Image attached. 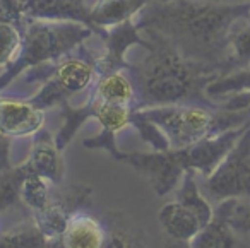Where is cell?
I'll list each match as a JSON object with an SVG mask.
<instances>
[{
    "label": "cell",
    "mask_w": 250,
    "mask_h": 248,
    "mask_svg": "<svg viewBox=\"0 0 250 248\" xmlns=\"http://www.w3.org/2000/svg\"><path fill=\"white\" fill-rule=\"evenodd\" d=\"M22 43V31L11 22H0V67H7L18 57Z\"/></svg>",
    "instance_id": "obj_25"
},
{
    "label": "cell",
    "mask_w": 250,
    "mask_h": 248,
    "mask_svg": "<svg viewBox=\"0 0 250 248\" xmlns=\"http://www.w3.org/2000/svg\"><path fill=\"white\" fill-rule=\"evenodd\" d=\"M202 193L216 204L233 197H250V125L218 168L204 178Z\"/></svg>",
    "instance_id": "obj_7"
},
{
    "label": "cell",
    "mask_w": 250,
    "mask_h": 248,
    "mask_svg": "<svg viewBox=\"0 0 250 248\" xmlns=\"http://www.w3.org/2000/svg\"><path fill=\"white\" fill-rule=\"evenodd\" d=\"M0 248H48V240L29 214L26 221L0 234Z\"/></svg>",
    "instance_id": "obj_19"
},
{
    "label": "cell",
    "mask_w": 250,
    "mask_h": 248,
    "mask_svg": "<svg viewBox=\"0 0 250 248\" xmlns=\"http://www.w3.org/2000/svg\"><path fill=\"white\" fill-rule=\"evenodd\" d=\"M247 14L250 2L149 0L134 22L139 29L160 33L187 59L214 65L226 74L229 33Z\"/></svg>",
    "instance_id": "obj_1"
},
{
    "label": "cell",
    "mask_w": 250,
    "mask_h": 248,
    "mask_svg": "<svg viewBox=\"0 0 250 248\" xmlns=\"http://www.w3.org/2000/svg\"><path fill=\"white\" fill-rule=\"evenodd\" d=\"M218 209L236 234H250V197L226 199L218 204Z\"/></svg>",
    "instance_id": "obj_24"
},
{
    "label": "cell",
    "mask_w": 250,
    "mask_h": 248,
    "mask_svg": "<svg viewBox=\"0 0 250 248\" xmlns=\"http://www.w3.org/2000/svg\"><path fill=\"white\" fill-rule=\"evenodd\" d=\"M12 141L14 139L11 135L4 134V132L0 130V171H7V169L12 168V161H11Z\"/></svg>",
    "instance_id": "obj_28"
},
{
    "label": "cell",
    "mask_w": 250,
    "mask_h": 248,
    "mask_svg": "<svg viewBox=\"0 0 250 248\" xmlns=\"http://www.w3.org/2000/svg\"><path fill=\"white\" fill-rule=\"evenodd\" d=\"M247 65H250V14L240 18L231 28L228 38L226 74Z\"/></svg>",
    "instance_id": "obj_18"
},
{
    "label": "cell",
    "mask_w": 250,
    "mask_h": 248,
    "mask_svg": "<svg viewBox=\"0 0 250 248\" xmlns=\"http://www.w3.org/2000/svg\"><path fill=\"white\" fill-rule=\"evenodd\" d=\"M249 125L250 122H247L187 147H170L153 152H122L118 161L132 166L137 173L146 176L156 195L165 197L182 182L185 171H195L204 178L211 175Z\"/></svg>",
    "instance_id": "obj_3"
},
{
    "label": "cell",
    "mask_w": 250,
    "mask_h": 248,
    "mask_svg": "<svg viewBox=\"0 0 250 248\" xmlns=\"http://www.w3.org/2000/svg\"><path fill=\"white\" fill-rule=\"evenodd\" d=\"M24 18V9L14 0H0V22H11L21 28Z\"/></svg>",
    "instance_id": "obj_26"
},
{
    "label": "cell",
    "mask_w": 250,
    "mask_h": 248,
    "mask_svg": "<svg viewBox=\"0 0 250 248\" xmlns=\"http://www.w3.org/2000/svg\"><path fill=\"white\" fill-rule=\"evenodd\" d=\"M52 183L36 173H29L21 186V200L31 212L40 210L52 199Z\"/></svg>",
    "instance_id": "obj_23"
},
{
    "label": "cell",
    "mask_w": 250,
    "mask_h": 248,
    "mask_svg": "<svg viewBox=\"0 0 250 248\" xmlns=\"http://www.w3.org/2000/svg\"><path fill=\"white\" fill-rule=\"evenodd\" d=\"M158 221L167 234V240L177 243H190L211 223L194 207L177 199L161 207L158 212Z\"/></svg>",
    "instance_id": "obj_13"
},
{
    "label": "cell",
    "mask_w": 250,
    "mask_h": 248,
    "mask_svg": "<svg viewBox=\"0 0 250 248\" xmlns=\"http://www.w3.org/2000/svg\"><path fill=\"white\" fill-rule=\"evenodd\" d=\"M91 93L103 103L129 104V106H134L136 103V87L127 70H117L100 76L91 86Z\"/></svg>",
    "instance_id": "obj_17"
},
{
    "label": "cell",
    "mask_w": 250,
    "mask_h": 248,
    "mask_svg": "<svg viewBox=\"0 0 250 248\" xmlns=\"http://www.w3.org/2000/svg\"><path fill=\"white\" fill-rule=\"evenodd\" d=\"M29 173L31 169L26 161L7 171H0V214L12 207L24 206L21 200V186Z\"/></svg>",
    "instance_id": "obj_20"
},
{
    "label": "cell",
    "mask_w": 250,
    "mask_h": 248,
    "mask_svg": "<svg viewBox=\"0 0 250 248\" xmlns=\"http://www.w3.org/2000/svg\"><path fill=\"white\" fill-rule=\"evenodd\" d=\"M212 2H249V0H212Z\"/></svg>",
    "instance_id": "obj_30"
},
{
    "label": "cell",
    "mask_w": 250,
    "mask_h": 248,
    "mask_svg": "<svg viewBox=\"0 0 250 248\" xmlns=\"http://www.w3.org/2000/svg\"><path fill=\"white\" fill-rule=\"evenodd\" d=\"M45 127V110L29 100L0 96V130L16 137H33Z\"/></svg>",
    "instance_id": "obj_12"
},
{
    "label": "cell",
    "mask_w": 250,
    "mask_h": 248,
    "mask_svg": "<svg viewBox=\"0 0 250 248\" xmlns=\"http://www.w3.org/2000/svg\"><path fill=\"white\" fill-rule=\"evenodd\" d=\"M206 93L216 103H219L223 98L231 96V94L250 93V65L218 77L209 84Z\"/></svg>",
    "instance_id": "obj_21"
},
{
    "label": "cell",
    "mask_w": 250,
    "mask_h": 248,
    "mask_svg": "<svg viewBox=\"0 0 250 248\" xmlns=\"http://www.w3.org/2000/svg\"><path fill=\"white\" fill-rule=\"evenodd\" d=\"M14 2H16V4H19L22 9H24V16H26V7H28V4L31 2V0H14Z\"/></svg>",
    "instance_id": "obj_29"
},
{
    "label": "cell",
    "mask_w": 250,
    "mask_h": 248,
    "mask_svg": "<svg viewBox=\"0 0 250 248\" xmlns=\"http://www.w3.org/2000/svg\"><path fill=\"white\" fill-rule=\"evenodd\" d=\"M139 111L167 135L170 147L173 149L187 147L250 122V115L245 111H229L225 108L197 104H168L144 108Z\"/></svg>",
    "instance_id": "obj_5"
},
{
    "label": "cell",
    "mask_w": 250,
    "mask_h": 248,
    "mask_svg": "<svg viewBox=\"0 0 250 248\" xmlns=\"http://www.w3.org/2000/svg\"><path fill=\"white\" fill-rule=\"evenodd\" d=\"M149 0H93L89 2V18L98 36L104 38L106 31L122 22L134 19Z\"/></svg>",
    "instance_id": "obj_15"
},
{
    "label": "cell",
    "mask_w": 250,
    "mask_h": 248,
    "mask_svg": "<svg viewBox=\"0 0 250 248\" xmlns=\"http://www.w3.org/2000/svg\"><path fill=\"white\" fill-rule=\"evenodd\" d=\"M26 18L45 21H76L93 29L89 9L83 0H31L26 7Z\"/></svg>",
    "instance_id": "obj_16"
},
{
    "label": "cell",
    "mask_w": 250,
    "mask_h": 248,
    "mask_svg": "<svg viewBox=\"0 0 250 248\" xmlns=\"http://www.w3.org/2000/svg\"><path fill=\"white\" fill-rule=\"evenodd\" d=\"M100 52L91 50L87 46V40L81 43L76 50L67 53L65 57L55 63H45L36 69L28 70L24 76L26 83H38L45 81L43 87L29 98L35 106L42 110H48L53 106H60L63 101H69L76 94L87 93L98 81L96 62Z\"/></svg>",
    "instance_id": "obj_6"
},
{
    "label": "cell",
    "mask_w": 250,
    "mask_h": 248,
    "mask_svg": "<svg viewBox=\"0 0 250 248\" xmlns=\"http://www.w3.org/2000/svg\"><path fill=\"white\" fill-rule=\"evenodd\" d=\"M141 31L146 55L127 69L136 87V110L168 104L223 108L206 93L209 84L223 76L218 67L187 59L154 29Z\"/></svg>",
    "instance_id": "obj_2"
},
{
    "label": "cell",
    "mask_w": 250,
    "mask_h": 248,
    "mask_svg": "<svg viewBox=\"0 0 250 248\" xmlns=\"http://www.w3.org/2000/svg\"><path fill=\"white\" fill-rule=\"evenodd\" d=\"M101 43H103V52H100L96 62L98 77L117 72V70L129 69L130 62H127V52L132 46L143 48L146 45V40L143 36V31L136 26L134 19H129V21L108 29L106 36L101 38Z\"/></svg>",
    "instance_id": "obj_10"
},
{
    "label": "cell",
    "mask_w": 250,
    "mask_h": 248,
    "mask_svg": "<svg viewBox=\"0 0 250 248\" xmlns=\"http://www.w3.org/2000/svg\"><path fill=\"white\" fill-rule=\"evenodd\" d=\"M249 2H250V0H249Z\"/></svg>",
    "instance_id": "obj_32"
},
{
    "label": "cell",
    "mask_w": 250,
    "mask_h": 248,
    "mask_svg": "<svg viewBox=\"0 0 250 248\" xmlns=\"http://www.w3.org/2000/svg\"><path fill=\"white\" fill-rule=\"evenodd\" d=\"M96 101H98V106H96L94 118L100 122L101 130L96 137L84 139L83 145L87 149H104L111 158L118 161L122 152L118 151V147H117V135H118V132L125 130L127 127H132L136 108L129 106V104L103 103V101H100L98 98H96Z\"/></svg>",
    "instance_id": "obj_11"
},
{
    "label": "cell",
    "mask_w": 250,
    "mask_h": 248,
    "mask_svg": "<svg viewBox=\"0 0 250 248\" xmlns=\"http://www.w3.org/2000/svg\"><path fill=\"white\" fill-rule=\"evenodd\" d=\"M91 197H93V188L86 185L69 186L62 193L52 192L50 202L43 209L31 212L33 219L40 231L46 236V240H55L63 233L70 214L79 207L93 202Z\"/></svg>",
    "instance_id": "obj_9"
},
{
    "label": "cell",
    "mask_w": 250,
    "mask_h": 248,
    "mask_svg": "<svg viewBox=\"0 0 250 248\" xmlns=\"http://www.w3.org/2000/svg\"><path fill=\"white\" fill-rule=\"evenodd\" d=\"M83 2H84L86 5H89V2H93V0H83Z\"/></svg>",
    "instance_id": "obj_31"
},
{
    "label": "cell",
    "mask_w": 250,
    "mask_h": 248,
    "mask_svg": "<svg viewBox=\"0 0 250 248\" xmlns=\"http://www.w3.org/2000/svg\"><path fill=\"white\" fill-rule=\"evenodd\" d=\"M24 161L28 163L31 173L43 176L55 186L62 185L65 173L62 149L57 145L55 135L50 134L46 128H42L38 134L33 135L31 152Z\"/></svg>",
    "instance_id": "obj_14"
},
{
    "label": "cell",
    "mask_w": 250,
    "mask_h": 248,
    "mask_svg": "<svg viewBox=\"0 0 250 248\" xmlns=\"http://www.w3.org/2000/svg\"><path fill=\"white\" fill-rule=\"evenodd\" d=\"M223 108L229 111H245L250 115V93H236L221 101Z\"/></svg>",
    "instance_id": "obj_27"
},
{
    "label": "cell",
    "mask_w": 250,
    "mask_h": 248,
    "mask_svg": "<svg viewBox=\"0 0 250 248\" xmlns=\"http://www.w3.org/2000/svg\"><path fill=\"white\" fill-rule=\"evenodd\" d=\"M22 43L18 57L0 74V91H4L21 74L45 63H55L76 50L96 33L76 21H45L24 18L21 26Z\"/></svg>",
    "instance_id": "obj_4"
},
{
    "label": "cell",
    "mask_w": 250,
    "mask_h": 248,
    "mask_svg": "<svg viewBox=\"0 0 250 248\" xmlns=\"http://www.w3.org/2000/svg\"><path fill=\"white\" fill-rule=\"evenodd\" d=\"M117 212L98 209L93 202L79 207L70 214L63 233L48 241V248H104Z\"/></svg>",
    "instance_id": "obj_8"
},
{
    "label": "cell",
    "mask_w": 250,
    "mask_h": 248,
    "mask_svg": "<svg viewBox=\"0 0 250 248\" xmlns=\"http://www.w3.org/2000/svg\"><path fill=\"white\" fill-rule=\"evenodd\" d=\"M104 248H146V240L139 227L125 219L122 212H117L111 234Z\"/></svg>",
    "instance_id": "obj_22"
}]
</instances>
